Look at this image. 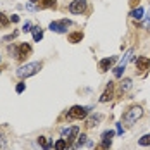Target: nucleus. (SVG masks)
I'll use <instances>...</instances> for the list:
<instances>
[{"label":"nucleus","mask_w":150,"mask_h":150,"mask_svg":"<svg viewBox=\"0 0 150 150\" xmlns=\"http://www.w3.org/2000/svg\"><path fill=\"white\" fill-rule=\"evenodd\" d=\"M102 119V116L100 114H97V116H93V117H90V119L86 121V128H93V126H97L98 124V121Z\"/></svg>","instance_id":"nucleus-20"},{"label":"nucleus","mask_w":150,"mask_h":150,"mask_svg":"<svg viewBox=\"0 0 150 150\" xmlns=\"http://www.w3.org/2000/svg\"><path fill=\"white\" fill-rule=\"evenodd\" d=\"M71 24L73 23L69 19H60V21H52L48 28H50V31H54V33H67V28Z\"/></svg>","instance_id":"nucleus-4"},{"label":"nucleus","mask_w":150,"mask_h":150,"mask_svg":"<svg viewBox=\"0 0 150 150\" xmlns=\"http://www.w3.org/2000/svg\"><path fill=\"white\" fill-rule=\"evenodd\" d=\"M95 150H109V147H107L105 143H100V145H97V147H95Z\"/></svg>","instance_id":"nucleus-28"},{"label":"nucleus","mask_w":150,"mask_h":150,"mask_svg":"<svg viewBox=\"0 0 150 150\" xmlns=\"http://www.w3.org/2000/svg\"><path fill=\"white\" fill-rule=\"evenodd\" d=\"M42 66H43L42 62H28V64L21 66V67L16 71V76H17V78H21V79H26V78H30V76L40 73Z\"/></svg>","instance_id":"nucleus-1"},{"label":"nucleus","mask_w":150,"mask_h":150,"mask_svg":"<svg viewBox=\"0 0 150 150\" xmlns=\"http://www.w3.org/2000/svg\"><path fill=\"white\" fill-rule=\"evenodd\" d=\"M135 66L136 69H140V71H147V69H150V59H147V57H136L135 60Z\"/></svg>","instance_id":"nucleus-9"},{"label":"nucleus","mask_w":150,"mask_h":150,"mask_svg":"<svg viewBox=\"0 0 150 150\" xmlns=\"http://www.w3.org/2000/svg\"><path fill=\"white\" fill-rule=\"evenodd\" d=\"M116 60H117V57H105V59H102L98 62V71H100V73H107V71L116 64Z\"/></svg>","instance_id":"nucleus-7"},{"label":"nucleus","mask_w":150,"mask_h":150,"mask_svg":"<svg viewBox=\"0 0 150 150\" xmlns=\"http://www.w3.org/2000/svg\"><path fill=\"white\" fill-rule=\"evenodd\" d=\"M133 86V81L129 79V78H124V79H121V83H119V90L121 93H124V91H128L129 88Z\"/></svg>","instance_id":"nucleus-13"},{"label":"nucleus","mask_w":150,"mask_h":150,"mask_svg":"<svg viewBox=\"0 0 150 150\" xmlns=\"http://www.w3.org/2000/svg\"><path fill=\"white\" fill-rule=\"evenodd\" d=\"M122 73H124V69H122V67H119V66H117V67H114V76H116V78H121Z\"/></svg>","instance_id":"nucleus-24"},{"label":"nucleus","mask_w":150,"mask_h":150,"mask_svg":"<svg viewBox=\"0 0 150 150\" xmlns=\"http://www.w3.org/2000/svg\"><path fill=\"white\" fill-rule=\"evenodd\" d=\"M38 143L42 145L43 150H50V147H52V143H50V140H48L47 136H40V138H38Z\"/></svg>","instance_id":"nucleus-19"},{"label":"nucleus","mask_w":150,"mask_h":150,"mask_svg":"<svg viewBox=\"0 0 150 150\" xmlns=\"http://www.w3.org/2000/svg\"><path fill=\"white\" fill-rule=\"evenodd\" d=\"M31 33H33V40H35V42H40V40L43 38V30H42L40 26H33Z\"/></svg>","instance_id":"nucleus-14"},{"label":"nucleus","mask_w":150,"mask_h":150,"mask_svg":"<svg viewBox=\"0 0 150 150\" xmlns=\"http://www.w3.org/2000/svg\"><path fill=\"white\" fill-rule=\"evenodd\" d=\"M112 97H114V83H109L105 91L102 93V97H100V102L102 104L104 102H109V100H112Z\"/></svg>","instance_id":"nucleus-10"},{"label":"nucleus","mask_w":150,"mask_h":150,"mask_svg":"<svg viewBox=\"0 0 150 150\" xmlns=\"http://www.w3.org/2000/svg\"><path fill=\"white\" fill-rule=\"evenodd\" d=\"M86 116H88V109L83 107V105H73L67 112L69 119H85Z\"/></svg>","instance_id":"nucleus-3"},{"label":"nucleus","mask_w":150,"mask_h":150,"mask_svg":"<svg viewBox=\"0 0 150 150\" xmlns=\"http://www.w3.org/2000/svg\"><path fill=\"white\" fill-rule=\"evenodd\" d=\"M83 145H86V135L78 136V143H76V147H83Z\"/></svg>","instance_id":"nucleus-23"},{"label":"nucleus","mask_w":150,"mask_h":150,"mask_svg":"<svg viewBox=\"0 0 150 150\" xmlns=\"http://www.w3.org/2000/svg\"><path fill=\"white\" fill-rule=\"evenodd\" d=\"M0 60H2V59H0Z\"/></svg>","instance_id":"nucleus-34"},{"label":"nucleus","mask_w":150,"mask_h":150,"mask_svg":"<svg viewBox=\"0 0 150 150\" xmlns=\"http://www.w3.org/2000/svg\"><path fill=\"white\" fill-rule=\"evenodd\" d=\"M16 36H17V31H14L12 35H7V36L4 38V42H9V40H12V38H16Z\"/></svg>","instance_id":"nucleus-27"},{"label":"nucleus","mask_w":150,"mask_h":150,"mask_svg":"<svg viewBox=\"0 0 150 150\" xmlns=\"http://www.w3.org/2000/svg\"><path fill=\"white\" fill-rule=\"evenodd\" d=\"M133 52H135V48H129V50L122 55V59H121V62H119V67H122V69H124V67L128 66V62H129V60H131V57H133Z\"/></svg>","instance_id":"nucleus-11"},{"label":"nucleus","mask_w":150,"mask_h":150,"mask_svg":"<svg viewBox=\"0 0 150 150\" xmlns=\"http://www.w3.org/2000/svg\"><path fill=\"white\" fill-rule=\"evenodd\" d=\"M31 30H33L31 23H30V21H26V23H24V26H23V31H24V33H30Z\"/></svg>","instance_id":"nucleus-25"},{"label":"nucleus","mask_w":150,"mask_h":150,"mask_svg":"<svg viewBox=\"0 0 150 150\" xmlns=\"http://www.w3.org/2000/svg\"><path fill=\"white\" fill-rule=\"evenodd\" d=\"M36 2H40V0H30V4H36Z\"/></svg>","instance_id":"nucleus-33"},{"label":"nucleus","mask_w":150,"mask_h":150,"mask_svg":"<svg viewBox=\"0 0 150 150\" xmlns=\"http://www.w3.org/2000/svg\"><path fill=\"white\" fill-rule=\"evenodd\" d=\"M83 36H85V35H83L81 31H74V33H69V35H67V40H69L71 43H78V42L83 40Z\"/></svg>","instance_id":"nucleus-12"},{"label":"nucleus","mask_w":150,"mask_h":150,"mask_svg":"<svg viewBox=\"0 0 150 150\" xmlns=\"http://www.w3.org/2000/svg\"><path fill=\"white\" fill-rule=\"evenodd\" d=\"M150 24V9H149V12H147V19H145V26H149Z\"/></svg>","instance_id":"nucleus-29"},{"label":"nucleus","mask_w":150,"mask_h":150,"mask_svg":"<svg viewBox=\"0 0 150 150\" xmlns=\"http://www.w3.org/2000/svg\"><path fill=\"white\" fill-rule=\"evenodd\" d=\"M24 88H26V83H19V85L16 86V91H17V93H23Z\"/></svg>","instance_id":"nucleus-26"},{"label":"nucleus","mask_w":150,"mask_h":150,"mask_svg":"<svg viewBox=\"0 0 150 150\" xmlns=\"http://www.w3.org/2000/svg\"><path fill=\"white\" fill-rule=\"evenodd\" d=\"M30 54H31V45L30 43H21V45H17V50H16V59L23 62Z\"/></svg>","instance_id":"nucleus-6"},{"label":"nucleus","mask_w":150,"mask_h":150,"mask_svg":"<svg viewBox=\"0 0 150 150\" xmlns=\"http://www.w3.org/2000/svg\"><path fill=\"white\" fill-rule=\"evenodd\" d=\"M138 145H140V147H150V133L142 136V138L138 140Z\"/></svg>","instance_id":"nucleus-21"},{"label":"nucleus","mask_w":150,"mask_h":150,"mask_svg":"<svg viewBox=\"0 0 150 150\" xmlns=\"http://www.w3.org/2000/svg\"><path fill=\"white\" fill-rule=\"evenodd\" d=\"M11 23H19V16H12L11 17Z\"/></svg>","instance_id":"nucleus-30"},{"label":"nucleus","mask_w":150,"mask_h":150,"mask_svg":"<svg viewBox=\"0 0 150 150\" xmlns=\"http://www.w3.org/2000/svg\"><path fill=\"white\" fill-rule=\"evenodd\" d=\"M9 23H11V19L4 14V12H0V26H4V28H5V26H9Z\"/></svg>","instance_id":"nucleus-22"},{"label":"nucleus","mask_w":150,"mask_h":150,"mask_svg":"<svg viewBox=\"0 0 150 150\" xmlns=\"http://www.w3.org/2000/svg\"><path fill=\"white\" fill-rule=\"evenodd\" d=\"M112 136H114V131H105L104 135H102V143H105L107 147H110V143H112Z\"/></svg>","instance_id":"nucleus-15"},{"label":"nucleus","mask_w":150,"mask_h":150,"mask_svg":"<svg viewBox=\"0 0 150 150\" xmlns=\"http://www.w3.org/2000/svg\"><path fill=\"white\" fill-rule=\"evenodd\" d=\"M54 147H55V150H66L67 147H69V143H67V140H66V138H59V140L55 142V145H54Z\"/></svg>","instance_id":"nucleus-17"},{"label":"nucleus","mask_w":150,"mask_h":150,"mask_svg":"<svg viewBox=\"0 0 150 150\" xmlns=\"http://www.w3.org/2000/svg\"><path fill=\"white\" fill-rule=\"evenodd\" d=\"M138 2H140V0H131V2H129V5L135 9V5H138Z\"/></svg>","instance_id":"nucleus-31"},{"label":"nucleus","mask_w":150,"mask_h":150,"mask_svg":"<svg viewBox=\"0 0 150 150\" xmlns=\"http://www.w3.org/2000/svg\"><path fill=\"white\" fill-rule=\"evenodd\" d=\"M117 133H119V135H122V126H121V124H117Z\"/></svg>","instance_id":"nucleus-32"},{"label":"nucleus","mask_w":150,"mask_h":150,"mask_svg":"<svg viewBox=\"0 0 150 150\" xmlns=\"http://www.w3.org/2000/svg\"><path fill=\"white\" fill-rule=\"evenodd\" d=\"M57 5V0H42L40 2V9H54Z\"/></svg>","instance_id":"nucleus-16"},{"label":"nucleus","mask_w":150,"mask_h":150,"mask_svg":"<svg viewBox=\"0 0 150 150\" xmlns=\"http://www.w3.org/2000/svg\"><path fill=\"white\" fill-rule=\"evenodd\" d=\"M86 11V0H73L71 4H69V12L71 14H83Z\"/></svg>","instance_id":"nucleus-5"},{"label":"nucleus","mask_w":150,"mask_h":150,"mask_svg":"<svg viewBox=\"0 0 150 150\" xmlns=\"http://www.w3.org/2000/svg\"><path fill=\"white\" fill-rule=\"evenodd\" d=\"M78 133H79V128H78V126H73V128H66V129H62V135L67 136V138H66V140H67V143L74 142L76 138H78Z\"/></svg>","instance_id":"nucleus-8"},{"label":"nucleus","mask_w":150,"mask_h":150,"mask_svg":"<svg viewBox=\"0 0 150 150\" xmlns=\"http://www.w3.org/2000/svg\"><path fill=\"white\" fill-rule=\"evenodd\" d=\"M142 116H143V109H142L140 105L129 107V109L122 114V122H126L128 126H131V124H135V122L140 119Z\"/></svg>","instance_id":"nucleus-2"},{"label":"nucleus","mask_w":150,"mask_h":150,"mask_svg":"<svg viewBox=\"0 0 150 150\" xmlns=\"http://www.w3.org/2000/svg\"><path fill=\"white\" fill-rule=\"evenodd\" d=\"M143 12H145V11H143L142 7H135V9H131L129 16H131L133 19H142V17H143Z\"/></svg>","instance_id":"nucleus-18"}]
</instances>
